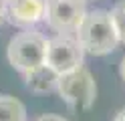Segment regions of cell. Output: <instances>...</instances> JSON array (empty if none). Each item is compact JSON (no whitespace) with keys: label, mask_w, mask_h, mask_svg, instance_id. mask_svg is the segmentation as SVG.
<instances>
[{"label":"cell","mask_w":125,"mask_h":121,"mask_svg":"<svg viewBox=\"0 0 125 121\" xmlns=\"http://www.w3.org/2000/svg\"><path fill=\"white\" fill-rule=\"evenodd\" d=\"M77 40L83 46V51L93 56L113 53L119 44V36L113 26L111 14L105 10L87 12L77 28Z\"/></svg>","instance_id":"cell-1"},{"label":"cell","mask_w":125,"mask_h":121,"mask_svg":"<svg viewBox=\"0 0 125 121\" xmlns=\"http://www.w3.org/2000/svg\"><path fill=\"white\" fill-rule=\"evenodd\" d=\"M57 91L61 95V99L67 103V107L75 113L89 111L97 99L95 79H93L91 71L85 69L83 65L69 73H62L59 77Z\"/></svg>","instance_id":"cell-2"},{"label":"cell","mask_w":125,"mask_h":121,"mask_svg":"<svg viewBox=\"0 0 125 121\" xmlns=\"http://www.w3.org/2000/svg\"><path fill=\"white\" fill-rule=\"evenodd\" d=\"M46 44H49V40L34 30L18 32L16 36L10 38L8 48H6L8 63L18 73L26 75L28 71L46 63Z\"/></svg>","instance_id":"cell-3"},{"label":"cell","mask_w":125,"mask_h":121,"mask_svg":"<svg viewBox=\"0 0 125 121\" xmlns=\"http://www.w3.org/2000/svg\"><path fill=\"white\" fill-rule=\"evenodd\" d=\"M85 14V0H44L42 18L59 34L77 32Z\"/></svg>","instance_id":"cell-4"},{"label":"cell","mask_w":125,"mask_h":121,"mask_svg":"<svg viewBox=\"0 0 125 121\" xmlns=\"http://www.w3.org/2000/svg\"><path fill=\"white\" fill-rule=\"evenodd\" d=\"M85 51L71 34H57L46 44V65L62 75L83 65Z\"/></svg>","instance_id":"cell-5"},{"label":"cell","mask_w":125,"mask_h":121,"mask_svg":"<svg viewBox=\"0 0 125 121\" xmlns=\"http://www.w3.org/2000/svg\"><path fill=\"white\" fill-rule=\"evenodd\" d=\"M4 18L16 26H32L44 16V0H0Z\"/></svg>","instance_id":"cell-6"},{"label":"cell","mask_w":125,"mask_h":121,"mask_svg":"<svg viewBox=\"0 0 125 121\" xmlns=\"http://www.w3.org/2000/svg\"><path fill=\"white\" fill-rule=\"evenodd\" d=\"M59 77H61V75H59L52 67H49L46 63L41 65V67H36V69H32V71H28L26 75H24L28 91L38 93V95L57 91V87H59Z\"/></svg>","instance_id":"cell-7"},{"label":"cell","mask_w":125,"mask_h":121,"mask_svg":"<svg viewBox=\"0 0 125 121\" xmlns=\"http://www.w3.org/2000/svg\"><path fill=\"white\" fill-rule=\"evenodd\" d=\"M0 121H26V107L12 95H0Z\"/></svg>","instance_id":"cell-8"},{"label":"cell","mask_w":125,"mask_h":121,"mask_svg":"<svg viewBox=\"0 0 125 121\" xmlns=\"http://www.w3.org/2000/svg\"><path fill=\"white\" fill-rule=\"evenodd\" d=\"M111 20H113V26L117 30V36H119V43H125V0L117 2L111 8Z\"/></svg>","instance_id":"cell-9"},{"label":"cell","mask_w":125,"mask_h":121,"mask_svg":"<svg viewBox=\"0 0 125 121\" xmlns=\"http://www.w3.org/2000/svg\"><path fill=\"white\" fill-rule=\"evenodd\" d=\"M36 121H67L65 117H61V115H52V113H44V115H41Z\"/></svg>","instance_id":"cell-10"},{"label":"cell","mask_w":125,"mask_h":121,"mask_svg":"<svg viewBox=\"0 0 125 121\" xmlns=\"http://www.w3.org/2000/svg\"><path fill=\"white\" fill-rule=\"evenodd\" d=\"M113 121H125V107H123V109L115 115V119H113Z\"/></svg>","instance_id":"cell-11"},{"label":"cell","mask_w":125,"mask_h":121,"mask_svg":"<svg viewBox=\"0 0 125 121\" xmlns=\"http://www.w3.org/2000/svg\"><path fill=\"white\" fill-rule=\"evenodd\" d=\"M119 73H121V79L125 81V56L121 59V67H119Z\"/></svg>","instance_id":"cell-12"},{"label":"cell","mask_w":125,"mask_h":121,"mask_svg":"<svg viewBox=\"0 0 125 121\" xmlns=\"http://www.w3.org/2000/svg\"><path fill=\"white\" fill-rule=\"evenodd\" d=\"M4 20H6L4 18V10H2V4H0V24H4Z\"/></svg>","instance_id":"cell-13"},{"label":"cell","mask_w":125,"mask_h":121,"mask_svg":"<svg viewBox=\"0 0 125 121\" xmlns=\"http://www.w3.org/2000/svg\"><path fill=\"white\" fill-rule=\"evenodd\" d=\"M85 2H87V0H85Z\"/></svg>","instance_id":"cell-14"}]
</instances>
